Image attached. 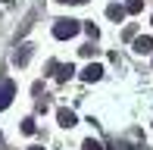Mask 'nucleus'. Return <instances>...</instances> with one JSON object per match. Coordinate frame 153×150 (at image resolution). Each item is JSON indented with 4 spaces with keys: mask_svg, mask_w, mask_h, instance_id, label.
I'll return each mask as SVG.
<instances>
[{
    "mask_svg": "<svg viewBox=\"0 0 153 150\" xmlns=\"http://www.w3.org/2000/svg\"><path fill=\"white\" fill-rule=\"evenodd\" d=\"M85 150H103V147L97 144V141H85Z\"/></svg>",
    "mask_w": 153,
    "mask_h": 150,
    "instance_id": "9b49d317",
    "label": "nucleus"
},
{
    "mask_svg": "<svg viewBox=\"0 0 153 150\" xmlns=\"http://www.w3.org/2000/svg\"><path fill=\"white\" fill-rule=\"evenodd\" d=\"M62 3H85V0H62Z\"/></svg>",
    "mask_w": 153,
    "mask_h": 150,
    "instance_id": "f8f14e48",
    "label": "nucleus"
},
{
    "mask_svg": "<svg viewBox=\"0 0 153 150\" xmlns=\"http://www.w3.org/2000/svg\"><path fill=\"white\" fill-rule=\"evenodd\" d=\"M22 131H25V134H31V131H34V122H31V119H25V122H22Z\"/></svg>",
    "mask_w": 153,
    "mask_h": 150,
    "instance_id": "9d476101",
    "label": "nucleus"
},
{
    "mask_svg": "<svg viewBox=\"0 0 153 150\" xmlns=\"http://www.w3.org/2000/svg\"><path fill=\"white\" fill-rule=\"evenodd\" d=\"M28 56H31V47L25 44V47H22V53H16V63H19V66H22V63H28Z\"/></svg>",
    "mask_w": 153,
    "mask_h": 150,
    "instance_id": "6e6552de",
    "label": "nucleus"
},
{
    "mask_svg": "<svg viewBox=\"0 0 153 150\" xmlns=\"http://www.w3.org/2000/svg\"><path fill=\"white\" fill-rule=\"evenodd\" d=\"M56 116H59V125H66V128L75 125V113H72V110H59Z\"/></svg>",
    "mask_w": 153,
    "mask_h": 150,
    "instance_id": "423d86ee",
    "label": "nucleus"
},
{
    "mask_svg": "<svg viewBox=\"0 0 153 150\" xmlns=\"http://www.w3.org/2000/svg\"><path fill=\"white\" fill-rule=\"evenodd\" d=\"M134 50H137V53H150V50H153V38H137V41H134Z\"/></svg>",
    "mask_w": 153,
    "mask_h": 150,
    "instance_id": "39448f33",
    "label": "nucleus"
},
{
    "mask_svg": "<svg viewBox=\"0 0 153 150\" xmlns=\"http://www.w3.org/2000/svg\"><path fill=\"white\" fill-rule=\"evenodd\" d=\"M56 69H59V72H56V78H59V81H66V78H72V72H75V66L69 63V66H56Z\"/></svg>",
    "mask_w": 153,
    "mask_h": 150,
    "instance_id": "0eeeda50",
    "label": "nucleus"
},
{
    "mask_svg": "<svg viewBox=\"0 0 153 150\" xmlns=\"http://www.w3.org/2000/svg\"><path fill=\"white\" fill-rule=\"evenodd\" d=\"M31 150H44V147H31Z\"/></svg>",
    "mask_w": 153,
    "mask_h": 150,
    "instance_id": "ddd939ff",
    "label": "nucleus"
},
{
    "mask_svg": "<svg viewBox=\"0 0 153 150\" xmlns=\"http://www.w3.org/2000/svg\"><path fill=\"white\" fill-rule=\"evenodd\" d=\"M13 94H16V85H13V81H0V110H6V106H10Z\"/></svg>",
    "mask_w": 153,
    "mask_h": 150,
    "instance_id": "f03ea898",
    "label": "nucleus"
},
{
    "mask_svg": "<svg viewBox=\"0 0 153 150\" xmlns=\"http://www.w3.org/2000/svg\"><path fill=\"white\" fill-rule=\"evenodd\" d=\"M106 16H109V19H116V22H122V19H125V6L109 3V6H106Z\"/></svg>",
    "mask_w": 153,
    "mask_h": 150,
    "instance_id": "20e7f679",
    "label": "nucleus"
},
{
    "mask_svg": "<svg viewBox=\"0 0 153 150\" xmlns=\"http://www.w3.org/2000/svg\"><path fill=\"white\" fill-rule=\"evenodd\" d=\"M141 6H144V0H128V3H125V13H141Z\"/></svg>",
    "mask_w": 153,
    "mask_h": 150,
    "instance_id": "1a4fd4ad",
    "label": "nucleus"
},
{
    "mask_svg": "<svg viewBox=\"0 0 153 150\" xmlns=\"http://www.w3.org/2000/svg\"><path fill=\"white\" fill-rule=\"evenodd\" d=\"M78 28H81V25L75 22V19H59V22L53 25V35H56L59 41H66V38H72V35H78Z\"/></svg>",
    "mask_w": 153,
    "mask_h": 150,
    "instance_id": "f257e3e1",
    "label": "nucleus"
},
{
    "mask_svg": "<svg viewBox=\"0 0 153 150\" xmlns=\"http://www.w3.org/2000/svg\"><path fill=\"white\" fill-rule=\"evenodd\" d=\"M100 75H103V69H100V66H97V63H91V66H88L85 72H81V78H85V81H97V78H100Z\"/></svg>",
    "mask_w": 153,
    "mask_h": 150,
    "instance_id": "7ed1b4c3",
    "label": "nucleus"
}]
</instances>
